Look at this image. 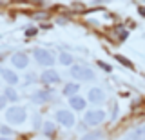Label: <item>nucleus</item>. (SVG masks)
<instances>
[{
	"label": "nucleus",
	"instance_id": "4be33fe9",
	"mask_svg": "<svg viewBox=\"0 0 145 140\" xmlns=\"http://www.w3.org/2000/svg\"><path fill=\"white\" fill-rule=\"evenodd\" d=\"M25 82L29 84V85H31V84H35V82H36V76H35L33 73H31V75H27V76H25Z\"/></svg>",
	"mask_w": 145,
	"mask_h": 140
},
{
	"label": "nucleus",
	"instance_id": "1a4fd4ad",
	"mask_svg": "<svg viewBox=\"0 0 145 140\" xmlns=\"http://www.w3.org/2000/svg\"><path fill=\"white\" fill-rule=\"evenodd\" d=\"M87 98L93 104H102V102H105V91L102 87H91L87 93Z\"/></svg>",
	"mask_w": 145,
	"mask_h": 140
},
{
	"label": "nucleus",
	"instance_id": "39448f33",
	"mask_svg": "<svg viewBox=\"0 0 145 140\" xmlns=\"http://www.w3.org/2000/svg\"><path fill=\"white\" fill-rule=\"evenodd\" d=\"M54 120L58 124H62L63 128H72L76 124V118H74V113L69 111V109H58L54 113Z\"/></svg>",
	"mask_w": 145,
	"mask_h": 140
},
{
	"label": "nucleus",
	"instance_id": "f03ea898",
	"mask_svg": "<svg viewBox=\"0 0 145 140\" xmlns=\"http://www.w3.org/2000/svg\"><path fill=\"white\" fill-rule=\"evenodd\" d=\"M6 118L11 122V124L20 126V124H24V122L27 120V111H25V107H22V106L7 107V111H6Z\"/></svg>",
	"mask_w": 145,
	"mask_h": 140
},
{
	"label": "nucleus",
	"instance_id": "9b49d317",
	"mask_svg": "<svg viewBox=\"0 0 145 140\" xmlns=\"http://www.w3.org/2000/svg\"><path fill=\"white\" fill-rule=\"evenodd\" d=\"M69 106L72 111H84L85 106H87V98L80 97V95H74V97L69 98Z\"/></svg>",
	"mask_w": 145,
	"mask_h": 140
},
{
	"label": "nucleus",
	"instance_id": "b1692460",
	"mask_svg": "<svg viewBox=\"0 0 145 140\" xmlns=\"http://www.w3.org/2000/svg\"><path fill=\"white\" fill-rule=\"evenodd\" d=\"M6 106H7L6 97H4V95H0V109H6Z\"/></svg>",
	"mask_w": 145,
	"mask_h": 140
},
{
	"label": "nucleus",
	"instance_id": "4468645a",
	"mask_svg": "<svg viewBox=\"0 0 145 140\" xmlns=\"http://www.w3.org/2000/svg\"><path fill=\"white\" fill-rule=\"evenodd\" d=\"M58 62H60L62 66H67V67H71V66H74V57L71 55V53H60L58 55Z\"/></svg>",
	"mask_w": 145,
	"mask_h": 140
},
{
	"label": "nucleus",
	"instance_id": "0eeeda50",
	"mask_svg": "<svg viewBox=\"0 0 145 140\" xmlns=\"http://www.w3.org/2000/svg\"><path fill=\"white\" fill-rule=\"evenodd\" d=\"M40 80H42L44 84H60V75H58V71L54 69H44L42 75H40Z\"/></svg>",
	"mask_w": 145,
	"mask_h": 140
},
{
	"label": "nucleus",
	"instance_id": "aec40b11",
	"mask_svg": "<svg viewBox=\"0 0 145 140\" xmlns=\"http://www.w3.org/2000/svg\"><path fill=\"white\" fill-rule=\"evenodd\" d=\"M98 67H100V69H103L105 73H111V71H112V67L109 66L107 62H102V60H98Z\"/></svg>",
	"mask_w": 145,
	"mask_h": 140
},
{
	"label": "nucleus",
	"instance_id": "423d86ee",
	"mask_svg": "<svg viewBox=\"0 0 145 140\" xmlns=\"http://www.w3.org/2000/svg\"><path fill=\"white\" fill-rule=\"evenodd\" d=\"M54 95L49 91V89H38V91H35L31 95V102L33 104H45L49 100H53Z\"/></svg>",
	"mask_w": 145,
	"mask_h": 140
},
{
	"label": "nucleus",
	"instance_id": "9d476101",
	"mask_svg": "<svg viewBox=\"0 0 145 140\" xmlns=\"http://www.w3.org/2000/svg\"><path fill=\"white\" fill-rule=\"evenodd\" d=\"M0 75H2V78L9 84V87H15V85L20 82L18 75H16L13 69H6V67H2V69H0Z\"/></svg>",
	"mask_w": 145,
	"mask_h": 140
},
{
	"label": "nucleus",
	"instance_id": "f8f14e48",
	"mask_svg": "<svg viewBox=\"0 0 145 140\" xmlns=\"http://www.w3.org/2000/svg\"><path fill=\"white\" fill-rule=\"evenodd\" d=\"M123 140H145V126L143 128H136L131 133H127Z\"/></svg>",
	"mask_w": 145,
	"mask_h": 140
},
{
	"label": "nucleus",
	"instance_id": "2eb2a0df",
	"mask_svg": "<svg viewBox=\"0 0 145 140\" xmlns=\"http://www.w3.org/2000/svg\"><path fill=\"white\" fill-rule=\"evenodd\" d=\"M4 97H6L7 102H18V98H20V97H18V91H16V89H15V87H9V85L4 89Z\"/></svg>",
	"mask_w": 145,
	"mask_h": 140
},
{
	"label": "nucleus",
	"instance_id": "5701e85b",
	"mask_svg": "<svg viewBox=\"0 0 145 140\" xmlns=\"http://www.w3.org/2000/svg\"><path fill=\"white\" fill-rule=\"evenodd\" d=\"M118 113H120V109H118V106L114 104V107H112V113H111V118H112V120L118 118Z\"/></svg>",
	"mask_w": 145,
	"mask_h": 140
},
{
	"label": "nucleus",
	"instance_id": "f257e3e1",
	"mask_svg": "<svg viewBox=\"0 0 145 140\" xmlns=\"http://www.w3.org/2000/svg\"><path fill=\"white\" fill-rule=\"evenodd\" d=\"M69 75L74 80H80V82H87V80H94V78H96L94 71L91 69L89 66H85V64H74V66H71Z\"/></svg>",
	"mask_w": 145,
	"mask_h": 140
},
{
	"label": "nucleus",
	"instance_id": "412c9836",
	"mask_svg": "<svg viewBox=\"0 0 145 140\" xmlns=\"http://www.w3.org/2000/svg\"><path fill=\"white\" fill-rule=\"evenodd\" d=\"M116 60H120L123 66H127V67H133V64H131V60H127V58H123L121 55H116Z\"/></svg>",
	"mask_w": 145,
	"mask_h": 140
},
{
	"label": "nucleus",
	"instance_id": "393cba45",
	"mask_svg": "<svg viewBox=\"0 0 145 140\" xmlns=\"http://www.w3.org/2000/svg\"><path fill=\"white\" fill-rule=\"evenodd\" d=\"M35 33H36V29H35V28H31V29H25V35H27V37H33Z\"/></svg>",
	"mask_w": 145,
	"mask_h": 140
},
{
	"label": "nucleus",
	"instance_id": "7ed1b4c3",
	"mask_svg": "<svg viewBox=\"0 0 145 140\" xmlns=\"http://www.w3.org/2000/svg\"><path fill=\"white\" fill-rule=\"evenodd\" d=\"M33 57L35 60L38 62L40 66H45V67H51L54 64V55L49 49H44V47H36L33 49Z\"/></svg>",
	"mask_w": 145,
	"mask_h": 140
},
{
	"label": "nucleus",
	"instance_id": "dca6fc26",
	"mask_svg": "<svg viewBox=\"0 0 145 140\" xmlns=\"http://www.w3.org/2000/svg\"><path fill=\"white\" fill-rule=\"evenodd\" d=\"M42 131L45 135H49V137H51V135H54L56 133V124H54V122H44V126H42Z\"/></svg>",
	"mask_w": 145,
	"mask_h": 140
},
{
	"label": "nucleus",
	"instance_id": "6e6552de",
	"mask_svg": "<svg viewBox=\"0 0 145 140\" xmlns=\"http://www.w3.org/2000/svg\"><path fill=\"white\" fill-rule=\"evenodd\" d=\"M11 64L15 66V69H25L29 66V57L25 53H15L11 57Z\"/></svg>",
	"mask_w": 145,
	"mask_h": 140
},
{
	"label": "nucleus",
	"instance_id": "6ab92c4d",
	"mask_svg": "<svg viewBox=\"0 0 145 140\" xmlns=\"http://www.w3.org/2000/svg\"><path fill=\"white\" fill-rule=\"evenodd\" d=\"M33 126H35V128H42V126H44V122H42V115H38V113H36V115L33 116Z\"/></svg>",
	"mask_w": 145,
	"mask_h": 140
},
{
	"label": "nucleus",
	"instance_id": "20e7f679",
	"mask_svg": "<svg viewBox=\"0 0 145 140\" xmlns=\"http://www.w3.org/2000/svg\"><path fill=\"white\" fill-rule=\"evenodd\" d=\"M105 118H107V111L103 109H93L84 115V122L87 126H100L102 122H105Z\"/></svg>",
	"mask_w": 145,
	"mask_h": 140
},
{
	"label": "nucleus",
	"instance_id": "a878e982",
	"mask_svg": "<svg viewBox=\"0 0 145 140\" xmlns=\"http://www.w3.org/2000/svg\"><path fill=\"white\" fill-rule=\"evenodd\" d=\"M140 13H142V15L145 16V9H143V7H142V9H140Z\"/></svg>",
	"mask_w": 145,
	"mask_h": 140
},
{
	"label": "nucleus",
	"instance_id": "ddd939ff",
	"mask_svg": "<svg viewBox=\"0 0 145 140\" xmlns=\"http://www.w3.org/2000/svg\"><path fill=\"white\" fill-rule=\"evenodd\" d=\"M80 91V84H76V82H69V84H65L63 85V95L65 97H74V95H78Z\"/></svg>",
	"mask_w": 145,
	"mask_h": 140
},
{
	"label": "nucleus",
	"instance_id": "a211bd4d",
	"mask_svg": "<svg viewBox=\"0 0 145 140\" xmlns=\"http://www.w3.org/2000/svg\"><path fill=\"white\" fill-rule=\"evenodd\" d=\"M0 133H2L4 137H11V135H15V131L11 128H7V126H0Z\"/></svg>",
	"mask_w": 145,
	"mask_h": 140
},
{
	"label": "nucleus",
	"instance_id": "f3484780",
	"mask_svg": "<svg viewBox=\"0 0 145 140\" xmlns=\"http://www.w3.org/2000/svg\"><path fill=\"white\" fill-rule=\"evenodd\" d=\"M82 140H102V131H91V133L84 135Z\"/></svg>",
	"mask_w": 145,
	"mask_h": 140
},
{
	"label": "nucleus",
	"instance_id": "bb28decb",
	"mask_svg": "<svg viewBox=\"0 0 145 140\" xmlns=\"http://www.w3.org/2000/svg\"><path fill=\"white\" fill-rule=\"evenodd\" d=\"M0 140H9V138H6V137H2V138H0Z\"/></svg>",
	"mask_w": 145,
	"mask_h": 140
}]
</instances>
